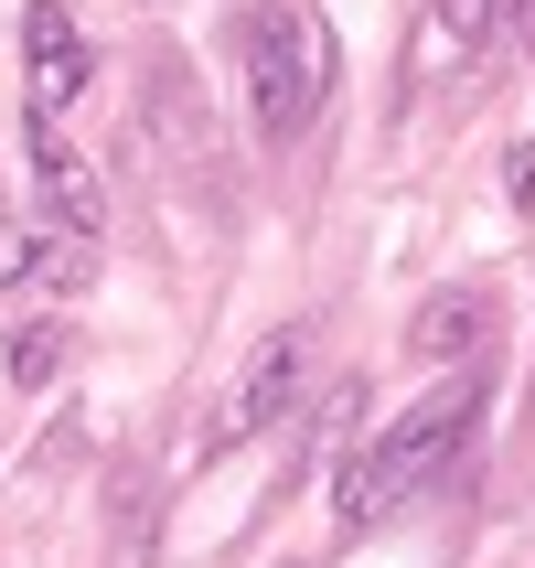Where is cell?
Returning a JSON list of instances; mask_svg holds the SVG:
<instances>
[{"label":"cell","mask_w":535,"mask_h":568,"mask_svg":"<svg viewBox=\"0 0 535 568\" xmlns=\"http://www.w3.org/2000/svg\"><path fill=\"white\" fill-rule=\"evenodd\" d=\"M482 397H493L482 376H450L440 397H418V408L397 418V429H385L364 462H353V473H343V526H353V537H364V526H385L397 505H418V494H429V483H440L450 462L472 450Z\"/></svg>","instance_id":"obj_1"},{"label":"cell","mask_w":535,"mask_h":568,"mask_svg":"<svg viewBox=\"0 0 535 568\" xmlns=\"http://www.w3.org/2000/svg\"><path fill=\"white\" fill-rule=\"evenodd\" d=\"M247 97H257V140L268 151L311 140L321 97H332V43H321L311 11H257L247 22Z\"/></svg>","instance_id":"obj_2"},{"label":"cell","mask_w":535,"mask_h":568,"mask_svg":"<svg viewBox=\"0 0 535 568\" xmlns=\"http://www.w3.org/2000/svg\"><path fill=\"white\" fill-rule=\"evenodd\" d=\"M300 376H311V322L257 333V354L225 376V397H215V440H257V429H279V418L300 408Z\"/></svg>","instance_id":"obj_3"},{"label":"cell","mask_w":535,"mask_h":568,"mask_svg":"<svg viewBox=\"0 0 535 568\" xmlns=\"http://www.w3.org/2000/svg\"><path fill=\"white\" fill-rule=\"evenodd\" d=\"M22 64H32V108H43V119H54V108H75V97L96 87L86 22H75L64 0H32V11H22Z\"/></svg>","instance_id":"obj_4"},{"label":"cell","mask_w":535,"mask_h":568,"mask_svg":"<svg viewBox=\"0 0 535 568\" xmlns=\"http://www.w3.org/2000/svg\"><path fill=\"white\" fill-rule=\"evenodd\" d=\"M32 183H43V204L64 215V236H96V225H107V183H96V161L64 151L43 108H32Z\"/></svg>","instance_id":"obj_5"},{"label":"cell","mask_w":535,"mask_h":568,"mask_svg":"<svg viewBox=\"0 0 535 568\" xmlns=\"http://www.w3.org/2000/svg\"><path fill=\"white\" fill-rule=\"evenodd\" d=\"M493 333V301H482L472 280H450V290H429L418 301V322H408V354H429V365H461V354Z\"/></svg>","instance_id":"obj_6"},{"label":"cell","mask_w":535,"mask_h":568,"mask_svg":"<svg viewBox=\"0 0 535 568\" xmlns=\"http://www.w3.org/2000/svg\"><path fill=\"white\" fill-rule=\"evenodd\" d=\"M22 280L75 290V280H86V236H54V225H0V290H22Z\"/></svg>","instance_id":"obj_7"},{"label":"cell","mask_w":535,"mask_h":568,"mask_svg":"<svg viewBox=\"0 0 535 568\" xmlns=\"http://www.w3.org/2000/svg\"><path fill=\"white\" fill-rule=\"evenodd\" d=\"M0 365H11V386H22V397H43V386L64 376V333H54V322H11Z\"/></svg>","instance_id":"obj_8"},{"label":"cell","mask_w":535,"mask_h":568,"mask_svg":"<svg viewBox=\"0 0 535 568\" xmlns=\"http://www.w3.org/2000/svg\"><path fill=\"white\" fill-rule=\"evenodd\" d=\"M440 32L450 43H493L504 32V0H440Z\"/></svg>","instance_id":"obj_9"},{"label":"cell","mask_w":535,"mask_h":568,"mask_svg":"<svg viewBox=\"0 0 535 568\" xmlns=\"http://www.w3.org/2000/svg\"><path fill=\"white\" fill-rule=\"evenodd\" d=\"M525 43H535V11H525Z\"/></svg>","instance_id":"obj_10"}]
</instances>
